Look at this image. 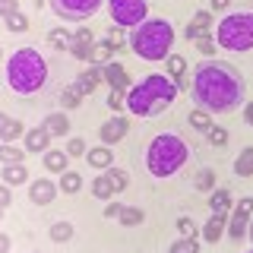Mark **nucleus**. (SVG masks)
Listing matches in <instances>:
<instances>
[{
    "label": "nucleus",
    "mask_w": 253,
    "mask_h": 253,
    "mask_svg": "<svg viewBox=\"0 0 253 253\" xmlns=\"http://www.w3.org/2000/svg\"><path fill=\"white\" fill-rule=\"evenodd\" d=\"M10 13H19V0H0V19Z\"/></svg>",
    "instance_id": "a18cd8bd"
},
{
    "label": "nucleus",
    "mask_w": 253,
    "mask_h": 253,
    "mask_svg": "<svg viewBox=\"0 0 253 253\" xmlns=\"http://www.w3.org/2000/svg\"><path fill=\"white\" fill-rule=\"evenodd\" d=\"M60 193V187L54 184L51 177H38V180H32L29 184V203H35V206H47V203H54V196Z\"/></svg>",
    "instance_id": "f8f14e48"
},
{
    "label": "nucleus",
    "mask_w": 253,
    "mask_h": 253,
    "mask_svg": "<svg viewBox=\"0 0 253 253\" xmlns=\"http://www.w3.org/2000/svg\"><path fill=\"white\" fill-rule=\"evenodd\" d=\"M0 177H3V184H6V187H19V184H26V177H29L26 162H19V165H3V168H0Z\"/></svg>",
    "instance_id": "412c9836"
},
{
    "label": "nucleus",
    "mask_w": 253,
    "mask_h": 253,
    "mask_svg": "<svg viewBox=\"0 0 253 253\" xmlns=\"http://www.w3.org/2000/svg\"><path fill=\"white\" fill-rule=\"evenodd\" d=\"M121 209H124L121 203H108L105 206V218H117V215H121Z\"/></svg>",
    "instance_id": "de8ad7c7"
},
{
    "label": "nucleus",
    "mask_w": 253,
    "mask_h": 253,
    "mask_svg": "<svg viewBox=\"0 0 253 253\" xmlns=\"http://www.w3.org/2000/svg\"><path fill=\"white\" fill-rule=\"evenodd\" d=\"M196 51H200V54H215V35H200V38H196Z\"/></svg>",
    "instance_id": "37998d69"
},
{
    "label": "nucleus",
    "mask_w": 253,
    "mask_h": 253,
    "mask_svg": "<svg viewBox=\"0 0 253 253\" xmlns=\"http://www.w3.org/2000/svg\"><path fill=\"white\" fill-rule=\"evenodd\" d=\"M3 215H6V206H0V221H3Z\"/></svg>",
    "instance_id": "864d4df0"
},
{
    "label": "nucleus",
    "mask_w": 253,
    "mask_h": 253,
    "mask_svg": "<svg viewBox=\"0 0 253 253\" xmlns=\"http://www.w3.org/2000/svg\"><path fill=\"white\" fill-rule=\"evenodd\" d=\"M171 44H174V26L168 19H158V16L139 22L130 35L133 54L146 63H165L171 54Z\"/></svg>",
    "instance_id": "20e7f679"
},
{
    "label": "nucleus",
    "mask_w": 253,
    "mask_h": 253,
    "mask_svg": "<svg viewBox=\"0 0 253 253\" xmlns=\"http://www.w3.org/2000/svg\"><path fill=\"white\" fill-rule=\"evenodd\" d=\"M98 83H105V67H98V63H89V67H85L83 73L76 76L73 89L85 98V95H92L95 89H98Z\"/></svg>",
    "instance_id": "9b49d317"
},
{
    "label": "nucleus",
    "mask_w": 253,
    "mask_h": 253,
    "mask_svg": "<svg viewBox=\"0 0 253 253\" xmlns=\"http://www.w3.org/2000/svg\"><path fill=\"white\" fill-rule=\"evenodd\" d=\"M165 73H168L174 83L184 89V73H187V57H180V54H168V60H165Z\"/></svg>",
    "instance_id": "4be33fe9"
},
{
    "label": "nucleus",
    "mask_w": 253,
    "mask_h": 253,
    "mask_svg": "<svg viewBox=\"0 0 253 253\" xmlns=\"http://www.w3.org/2000/svg\"><path fill=\"white\" fill-rule=\"evenodd\" d=\"M10 247H13L10 234H3V231H0V253H10Z\"/></svg>",
    "instance_id": "8fccbe9b"
},
{
    "label": "nucleus",
    "mask_w": 253,
    "mask_h": 253,
    "mask_svg": "<svg viewBox=\"0 0 253 253\" xmlns=\"http://www.w3.org/2000/svg\"><path fill=\"white\" fill-rule=\"evenodd\" d=\"M3 26H6V32L19 35V32L29 29V19H26V13H10V16H3Z\"/></svg>",
    "instance_id": "f704fd0d"
},
{
    "label": "nucleus",
    "mask_w": 253,
    "mask_h": 253,
    "mask_svg": "<svg viewBox=\"0 0 253 253\" xmlns=\"http://www.w3.org/2000/svg\"><path fill=\"white\" fill-rule=\"evenodd\" d=\"M79 105H83V95H79V92L73 89V83H70L67 89L60 92V108H63V111H73V108H79Z\"/></svg>",
    "instance_id": "c9c22d12"
},
{
    "label": "nucleus",
    "mask_w": 253,
    "mask_h": 253,
    "mask_svg": "<svg viewBox=\"0 0 253 253\" xmlns=\"http://www.w3.org/2000/svg\"><path fill=\"white\" fill-rule=\"evenodd\" d=\"M26 162V149L13 146V142H0V165H19Z\"/></svg>",
    "instance_id": "cd10ccee"
},
{
    "label": "nucleus",
    "mask_w": 253,
    "mask_h": 253,
    "mask_svg": "<svg viewBox=\"0 0 253 253\" xmlns=\"http://www.w3.org/2000/svg\"><path fill=\"white\" fill-rule=\"evenodd\" d=\"M126 133H130V121H126L124 114L108 117V121L98 126V139H101V146H117V142H121Z\"/></svg>",
    "instance_id": "9d476101"
},
{
    "label": "nucleus",
    "mask_w": 253,
    "mask_h": 253,
    "mask_svg": "<svg viewBox=\"0 0 253 253\" xmlns=\"http://www.w3.org/2000/svg\"><path fill=\"white\" fill-rule=\"evenodd\" d=\"M85 162L92 165L95 171H108V168H114V152H111V146H95V149H89L85 152Z\"/></svg>",
    "instance_id": "dca6fc26"
},
{
    "label": "nucleus",
    "mask_w": 253,
    "mask_h": 253,
    "mask_svg": "<svg viewBox=\"0 0 253 253\" xmlns=\"http://www.w3.org/2000/svg\"><path fill=\"white\" fill-rule=\"evenodd\" d=\"M228 231V215H218V212H212L209 215V221L200 228V237L206 244H215V241H221V234Z\"/></svg>",
    "instance_id": "ddd939ff"
},
{
    "label": "nucleus",
    "mask_w": 253,
    "mask_h": 253,
    "mask_svg": "<svg viewBox=\"0 0 253 253\" xmlns=\"http://www.w3.org/2000/svg\"><path fill=\"white\" fill-rule=\"evenodd\" d=\"M177 237H200V228L190 215H180L177 218Z\"/></svg>",
    "instance_id": "ea45409f"
},
{
    "label": "nucleus",
    "mask_w": 253,
    "mask_h": 253,
    "mask_svg": "<svg viewBox=\"0 0 253 253\" xmlns=\"http://www.w3.org/2000/svg\"><path fill=\"white\" fill-rule=\"evenodd\" d=\"M193 187L203 190V193H212V190H215V171H212V168H200L193 174Z\"/></svg>",
    "instance_id": "c756f323"
},
{
    "label": "nucleus",
    "mask_w": 253,
    "mask_h": 253,
    "mask_svg": "<svg viewBox=\"0 0 253 253\" xmlns=\"http://www.w3.org/2000/svg\"><path fill=\"white\" fill-rule=\"evenodd\" d=\"M168 253H200V237H177Z\"/></svg>",
    "instance_id": "473e14b6"
},
{
    "label": "nucleus",
    "mask_w": 253,
    "mask_h": 253,
    "mask_svg": "<svg viewBox=\"0 0 253 253\" xmlns=\"http://www.w3.org/2000/svg\"><path fill=\"white\" fill-rule=\"evenodd\" d=\"M101 42H105L111 51H121V47L126 44V35H124V29H121V26H111V29L105 32V38H101Z\"/></svg>",
    "instance_id": "72a5a7b5"
},
{
    "label": "nucleus",
    "mask_w": 253,
    "mask_h": 253,
    "mask_svg": "<svg viewBox=\"0 0 253 253\" xmlns=\"http://www.w3.org/2000/svg\"><path fill=\"white\" fill-rule=\"evenodd\" d=\"M250 218H253V196H244L237 203V209L231 212V218H228V237L231 241H244L250 234Z\"/></svg>",
    "instance_id": "1a4fd4ad"
},
{
    "label": "nucleus",
    "mask_w": 253,
    "mask_h": 253,
    "mask_svg": "<svg viewBox=\"0 0 253 253\" xmlns=\"http://www.w3.org/2000/svg\"><path fill=\"white\" fill-rule=\"evenodd\" d=\"M209 209H212V212H218V215H228V209H231V190H225V187L212 190V196H209Z\"/></svg>",
    "instance_id": "b1692460"
},
{
    "label": "nucleus",
    "mask_w": 253,
    "mask_h": 253,
    "mask_svg": "<svg viewBox=\"0 0 253 253\" xmlns=\"http://www.w3.org/2000/svg\"><path fill=\"white\" fill-rule=\"evenodd\" d=\"M250 253H253V250H250Z\"/></svg>",
    "instance_id": "13d9d810"
},
{
    "label": "nucleus",
    "mask_w": 253,
    "mask_h": 253,
    "mask_svg": "<svg viewBox=\"0 0 253 253\" xmlns=\"http://www.w3.org/2000/svg\"><path fill=\"white\" fill-rule=\"evenodd\" d=\"M44 83H47V63L35 47H19V51L10 54V60H6V85L19 98L42 92Z\"/></svg>",
    "instance_id": "7ed1b4c3"
},
{
    "label": "nucleus",
    "mask_w": 253,
    "mask_h": 253,
    "mask_svg": "<svg viewBox=\"0 0 253 253\" xmlns=\"http://www.w3.org/2000/svg\"><path fill=\"white\" fill-rule=\"evenodd\" d=\"M105 83L111 89H121V92H130V76H126V70L121 67L117 60L105 63Z\"/></svg>",
    "instance_id": "2eb2a0df"
},
{
    "label": "nucleus",
    "mask_w": 253,
    "mask_h": 253,
    "mask_svg": "<svg viewBox=\"0 0 253 253\" xmlns=\"http://www.w3.org/2000/svg\"><path fill=\"white\" fill-rule=\"evenodd\" d=\"M51 13L63 22H85L101 10V0H47Z\"/></svg>",
    "instance_id": "6e6552de"
},
{
    "label": "nucleus",
    "mask_w": 253,
    "mask_h": 253,
    "mask_svg": "<svg viewBox=\"0 0 253 253\" xmlns=\"http://www.w3.org/2000/svg\"><path fill=\"white\" fill-rule=\"evenodd\" d=\"M73 231H76V228L70 225V221H54V225H51V241L54 244H67L70 237H73Z\"/></svg>",
    "instance_id": "2f4dec72"
},
{
    "label": "nucleus",
    "mask_w": 253,
    "mask_h": 253,
    "mask_svg": "<svg viewBox=\"0 0 253 253\" xmlns=\"http://www.w3.org/2000/svg\"><path fill=\"white\" fill-rule=\"evenodd\" d=\"M42 165H44V171H51V174H63L67 165H70V155L60 152V149H47V152H42Z\"/></svg>",
    "instance_id": "aec40b11"
},
{
    "label": "nucleus",
    "mask_w": 253,
    "mask_h": 253,
    "mask_svg": "<svg viewBox=\"0 0 253 253\" xmlns=\"http://www.w3.org/2000/svg\"><path fill=\"white\" fill-rule=\"evenodd\" d=\"M92 196H95V200H101V203H108L111 196H114V184H111V177H108L105 171L92 180Z\"/></svg>",
    "instance_id": "393cba45"
},
{
    "label": "nucleus",
    "mask_w": 253,
    "mask_h": 253,
    "mask_svg": "<svg viewBox=\"0 0 253 253\" xmlns=\"http://www.w3.org/2000/svg\"><path fill=\"white\" fill-rule=\"evenodd\" d=\"M57 187H60V193H67V196H76L79 190H83V174H79V171H70V168H67V171L60 174V184H57Z\"/></svg>",
    "instance_id": "5701e85b"
},
{
    "label": "nucleus",
    "mask_w": 253,
    "mask_h": 253,
    "mask_svg": "<svg viewBox=\"0 0 253 253\" xmlns=\"http://www.w3.org/2000/svg\"><path fill=\"white\" fill-rule=\"evenodd\" d=\"M206 139H209L212 146H228V139H231V133H228V126H212V130L206 133Z\"/></svg>",
    "instance_id": "a19ab883"
},
{
    "label": "nucleus",
    "mask_w": 253,
    "mask_h": 253,
    "mask_svg": "<svg viewBox=\"0 0 253 253\" xmlns=\"http://www.w3.org/2000/svg\"><path fill=\"white\" fill-rule=\"evenodd\" d=\"M63 152H67L70 158H79V155L89 152V149H85V139H83V136H76V139H70V142H67V149H63Z\"/></svg>",
    "instance_id": "c03bdc74"
},
{
    "label": "nucleus",
    "mask_w": 253,
    "mask_h": 253,
    "mask_svg": "<svg viewBox=\"0 0 253 253\" xmlns=\"http://www.w3.org/2000/svg\"><path fill=\"white\" fill-rule=\"evenodd\" d=\"M187 124L193 126L196 133H209L212 126H215V124H212V114H209V111H203V108H193V111H190Z\"/></svg>",
    "instance_id": "a878e982"
},
{
    "label": "nucleus",
    "mask_w": 253,
    "mask_h": 253,
    "mask_svg": "<svg viewBox=\"0 0 253 253\" xmlns=\"http://www.w3.org/2000/svg\"><path fill=\"white\" fill-rule=\"evenodd\" d=\"M234 174L237 177H253V146H247L234 158Z\"/></svg>",
    "instance_id": "c85d7f7f"
},
{
    "label": "nucleus",
    "mask_w": 253,
    "mask_h": 253,
    "mask_svg": "<svg viewBox=\"0 0 253 253\" xmlns=\"http://www.w3.org/2000/svg\"><path fill=\"white\" fill-rule=\"evenodd\" d=\"M108 13L114 19V26L136 29L139 22L149 19V3L146 0H108Z\"/></svg>",
    "instance_id": "0eeeda50"
},
{
    "label": "nucleus",
    "mask_w": 253,
    "mask_h": 253,
    "mask_svg": "<svg viewBox=\"0 0 253 253\" xmlns=\"http://www.w3.org/2000/svg\"><path fill=\"white\" fill-rule=\"evenodd\" d=\"M190 158V146L177 133H162L146 146V168L152 177H174Z\"/></svg>",
    "instance_id": "39448f33"
},
{
    "label": "nucleus",
    "mask_w": 253,
    "mask_h": 253,
    "mask_svg": "<svg viewBox=\"0 0 253 253\" xmlns=\"http://www.w3.org/2000/svg\"><path fill=\"white\" fill-rule=\"evenodd\" d=\"M250 3H253V0H250Z\"/></svg>",
    "instance_id": "4d7b16f0"
},
{
    "label": "nucleus",
    "mask_w": 253,
    "mask_h": 253,
    "mask_svg": "<svg viewBox=\"0 0 253 253\" xmlns=\"http://www.w3.org/2000/svg\"><path fill=\"white\" fill-rule=\"evenodd\" d=\"M111 57H114V51L105 44V42H98L92 47V57H89V63H98V67H105V63H111Z\"/></svg>",
    "instance_id": "58836bf2"
},
{
    "label": "nucleus",
    "mask_w": 253,
    "mask_h": 253,
    "mask_svg": "<svg viewBox=\"0 0 253 253\" xmlns=\"http://www.w3.org/2000/svg\"><path fill=\"white\" fill-rule=\"evenodd\" d=\"M215 44L221 51H253V10L225 13V19L215 26Z\"/></svg>",
    "instance_id": "423d86ee"
},
{
    "label": "nucleus",
    "mask_w": 253,
    "mask_h": 253,
    "mask_svg": "<svg viewBox=\"0 0 253 253\" xmlns=\"http://www.w3.org/2000/svg\"><path fill=\"white\" fill-rule=\"evenodd\" d=\"M10 203H13L10 187H6V184H0V206H10Z\"/></svg>",
    "instance_id": "09e8293b"
},
{
    "label": "nucleus",
    "mask_w": 253,
    "mask_h": 253,
    "mask_svg": "<svg viewBox=\"0 0 253 253\" xmlns=\"http://www.w3.org/2000/svg\"><path fill=\"white\" fill-rule=\"evenodd\" d=\"M0 54H3V51H0Z\"/></svg>",
    "instance_id": "6e6d98bb"
},
{
    "label": "nucleus",
    "mask_w": 253,
    "mask_h": 253,
    "mask_svg": "<svg viewBox=\"0 0 253 253\" xmlns=\"http://www.w3.org/2000/svg\"><path fill=\"white\" fill-rule=\"evenodd\" d=\"M47 149H51V133L44 126L26 130V152H47Z\"/></svg>",
    "instance_id": "a211bd4d"
},
{
    "label": "nucleus",
    "mask_w": 253,
    "mask_h": 253,
    "mask_svg": "<svg viewBox=\"0 0 253 253\" xmlns=\"http://www.w3.org/2000/svg\"><path fill=\"white\" fill-rule=\"evenodd\" d=\"M70 42H73V32H67V29H54V32H47V44L54 47V51H67Z\"/></svg>",
    "instance_id": "7c9ffc66"
},
{
    "label": "nucleus",
    "mask_w": 253,
    "mask_h": 253,
    "mask_svg": "<svg viewBox=\"0 0 253 253\" xmlns=\"http://www.w3.org/2000/svg\"><path fill=\"white\" fill-rule=\"evenodd\" d=\"M95 44H98V42H95ZM95 44H85V42H76V38H73V42H70V47H67V51L73 54L76 60L89 63V57H92V47H95Z\"/></svg>",
    "instance_id": "4c0bfd02"
},
{
    "label": "nucleus",
    "mask_w": 253,
    "mask_h": 253,
    "mask_svg": "<svg viewBox=\"0 0 253 253\" xmlns=\"http://www.w3.org/2000/svg\"><path fill=\"white\" fill-rule=\"evenodd\" d=\"M108 108L114 111V114H121V111L126 108V92H121V89H111V95H108Z\"/></svg>",
    "instance_id": "79ce46f5"
},
{
    "label": "nucleus",
    "mask_w": 253,
    "mask_h": 253,
    "mask_svg": "<svg viewBox=\"0 0 253 253\" xmlns=\"http://www.w3.org/2000/svg\"><path fill=\"white\" fill-rule=\"evenodd\" d=\"M190 98L196 108L209 114H234L244 105V79L241 70L225 60H206L193 70L190 83Z\"/></svg>",
    "instance_id": "f257e3e1"
},
{
    "label": "nucleus",
    "mask_w": 253,
    "mask_h": 253,
    "mask_svg": "<svg viewBox=\"0 0 253 253\" xmlns=\"http://www.w3.org/2000/svg\"><path fill=\"white\" fill-rule=\"evenodd\" d=\"M247 237H253V221H250V234H247Z\"/></svg>",
    "instance_id": "5fc2aeb1"
},
{
    "label": "nucleus",
    "mask_w": 253,
    "mask_h": 253,
    "mask_svg": "<svg viewBox=\"0 0 253 253\" xmlns=\"http://www.w3.org/2000/svg\"><path fill=\"white\" fill-rule=\"evenodd\" d=\"M19 136H26V124L0 111V142H13V139H19Z\"/></svg>",
    "instance_id": "f3484780"
},
{
    "label": "nucleus",
    "mask_w": 253,
    "mask_h": 253,
    "mask_svg": "<svg viewBox=\"0 0 253 253\" xmlns=\"http://www.w3.org/2000/svg\"><path fill=\"white\" fill-rule=\"evenodd\" d=\"M212 26H215V22H212V10H200V13H193V19H190V26L184 29V35L190 42H196L200 35H209Z\"/></svg>",
    "instance_id": "4468645a"
},
{
    "label": "nucleus",
    "mask_w": 253,
    "mask_h": 253,
    "mask_svg": "<svg viewBox=\"0 0 253 253\" xmlns=\"http://www.w3.org/2000/svg\"><path fill=\"white\" fill-rule=\"evenodd\" d=\"M177 92H180V85L168 73H152L142 83L130 85V92H126V111L133 117H158L162 111L171 108Z\"/></svg>",
    "instance_id": "f03ea898"
},
{
    "label": "nucleus",
    "mask_w": 253,
    "mask_h": 253,
    "mask_svg": "<svg viewBox=\"0 0 253 253\" xmlns=\"http://www.w3.org/2000/svg\"><path fill=\"white\" fill-rule=\"evenodd\" d=\"M244 121L253 126V101H247V105H244Z\"/></svg>",
    "instance_id": "603ef678"
},
{
    "label": "nucleus",
    "mask_w": 253,
    "mask_h": 253,
    "mask_svg": "<svg viewBox=\"0 0 253 253\" xmlns=\"http://www.w3.org/2000/svg\"><path fill=\"white\" fill-rule=\"evenodd\" d=\"M105 174L111 177V184H114V193H124V190L130 187V174H126L124 168H108Z\"/></svg>",
    "instance_id": "e433bc0d"
},
{
    "label": "nucleus",
    "mask_w": 253,
    "mask_h": 253,
    "mask_svg": "<svg viewBox=\"0 0 253 253\" xmlns=\"http://www.w3.org/2000/svg\"><path fill=\"white\" fill-rule=\"evenodd\" d=\"M73 38H76V42H85V44H95V35H92V29H85V26H79V29L73 32Z\"/></svg>",
    "instance_id": "49530a36"
},
{
    "label": "nucleus",
    "mask_w": 253,
    "mask_h": 253,
    "mask_svg": "<svg viewBox=\"0 0 253 253\" xmlns=\"http://www.w3.org/2000/svg\"><path fill=\"white\" fill-rule=\"evenodd\" d=\"M42 126L51 136H67L70 133V117H67V111H54V114H47L44 121H42Z\"/></svg>",
    "instance_id": "6ab92c4d"
},
{
    "label": "nucleus",
    "mask_w": 253,
    "mask_h": 253,
    "mask_svg": "<svg viewBox=\"0 0 253 253\" xmlns=\"http://www.w3.org/2000/svg\"><path fill=\"white\" fill-rule=\"evenodd\" d=\"M117 221H121L124 228H139L142 221H146V212H142L139 206H124L121 215H117Z\"/></svg>",
    "instance_id": "bb28decb"
},
{
    "label": "nucleus",
    "mask_w": 253,
    "mask_h": 253,
    "mask_svg": "<svg viewBox=\"0 0 253 253\" xmlns=\"http://www.w3.org/2000/svg\"><path fill=\"white\" fill-rule=\"evenodd\" d=\"M231 0H212V13H225Z\"/></svg>",
    "instance_id": "3c124183"
}]
</instances>
